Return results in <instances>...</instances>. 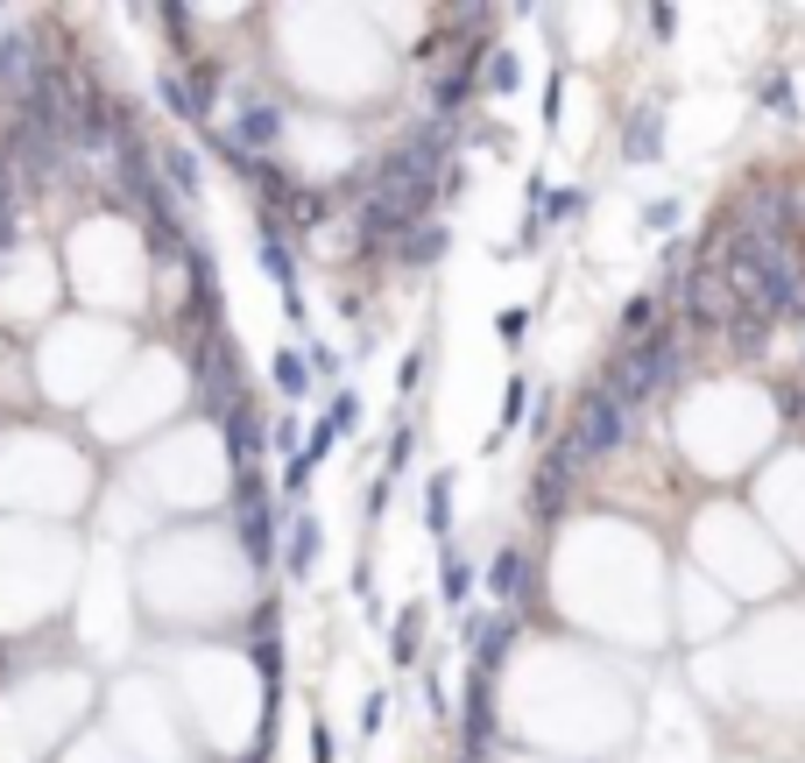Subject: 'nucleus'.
<instances>
[{
  "label": "nucleus",
  "mask_w": 805,
  "mask_h": 763,
  "mask_svg": "<svg viewBox=\"0 0 805 763\" xmlns=\"http://www.w3.org/2000/svg\"><path fill=\"white\" fill-rule=\"evenodd\" d=\"M262 276L283 291V312H291V326H304V297H297V269H291V247L276 241V220H262Z\"/></svg>",
  "instance_id": "39448f33"
},
{
  "label": "nucleus",
  "mask_w": 805,
  "mask_h": 763,
  "mask_svg": "<svg viewBox=\"0 0 805 763\" xmlns=\"http://www.w3.org/2000/svg\"><path fill=\"white\" fill-rule=\"evenodd\" d=\"M495 742V714H488V679L467 685V756H481Z\"/></svg>",
  "instance_id": "1a4fd4ad"
},
{
  "label": "nucleus",
  "mask_w": 805,
  "mask_h": 763,
  "mask_svg": "<svg viewBox=\"0 0 805 763\" xmlns=\"http://www.w3.org/2000/svg\"><path fill=\"white\" fill-rule=\"evenodd\" d=\"M417 643H425V608H402V616H396V643H389L396 664H410V658H417Z\"/></svg>",
  "instance_id": "a211bd4d"
},
{
  "label": "nucleus",
  "mask_w": 805,
  "mask_h": 763,
  "mask_svg": "<svg viewBox=\"0 0 805 763\" xmlns=\"http://www.w3.org/2000/svg\"><path fill=\"white\" fill-rule=\"evenodd\" d=\"M226 452H234L241 467H247V460L262 452V417L247 410V404H234V410H226Z\"/></svg>",
  "instance_id": "6e6552de"
},
{
  "label": "nucleus",
  "mask_w": 805,
  "mask_h": 763,
  "mask_svg": "<svg viewBox=\"0 0 805 763\" xmlns=\"http://www.w3.org/2000/svg\"><path fill=\"white\" fill-rule=\"evenodd\" d=\"M756 100L777 113V121H792L798 113V92H792V71H763V85H756Z\"/></svg>",
  "instance_id": "4468645a"
},
{
  "label": "nucleus",
  "mask_w": 805,
  "mask_h": 763,
  "mask_svg": "<svg viewBox=\"0 0 805 763\" xmlns=\"http://www.w3.org/2000/svg\"><path fill=\"white\" fill-rule=\"evenodd\" d=\"M523 326H530V312H523V304H509V312L495 318V333H502V347H523Z\"/></svg>",
  "instance_id": "a878e982"
},
{
  "label": "nucleus",
  "mask_w": 805,
  "mask_h": 763,
  "mask_svg": "<svg viewBox=\"0 0 805 763\" xmlns=\"http://www.w3.org/2000/svg\"><path fill=\"white\" fill-rule=\"evenodd\" d=\"M572 213H587V191H551V199H544V226H559Z\"/></svg>",
  "instance_id": "393cba45"
},
{
  "label": "nucleus",
  "mask_w": 805,
  "mask_h": 763,
  "mask_svg": "<svg viewBox=\"0 0 805 763\" xmlns=\"http://www.w3.org/2000/svg\"><path fill=\"white\" fill-rule=\"evenodd\" d=\"M312 763H333V735L325 729H312Z\"/></svg>",
  "instance_id": "7c9ffc66"
},
{
  "label": "nucleus",
  "mask_w": 805,
  "mask_h": 763,
  "mask_svg": "<svg viewBox=\"0 0 805 763\" xmlns=\"http://www.w3.org/2000/svg\"><path fill=\"white\" fill-rule=\"evenodd\" d=\"M438 587H446V601H452V608H459V601H467V594H473V566H467V559H459V551H452V545H446V566H438Z\"/></svg>",
  "instance_id": "f3484780"
},
{
  "label": "nucleus",
  "mask_w": 805,
  "mask_h": 763,
  "mask_svg": "<svg viewBox=\"0 0 805 763\" xmlns=\"http://www.w3.org/2000/svg\"><path fill=\"white\" fill-rule=\"evenodd\" d=\"M446 247H452V234H446V220H425V226H417L410 241L396 247V255L410 262V269H425V262H438V255H446Z\"/></svg>",
  "instance_id": "9b49d317"
},
{
  "label": "nucleus",
  "mask_w": 805,
  "mask_h": 763,
  "mask_svg": "<svg viewBox=\"0 0 805 763\" xmlns=\"http://www.w3.org/2000/svg\"><path fill=\"white\" fill-rule=\"evenodd\" d=\"M622 156H629V163H658V156H664V100L629 106V121H622Z\"/></svg>",
  "instance_id": "20e7f679"
},
{
  "label": "nucleus",
  "mask_w": 805,
  "mask_h": 763,
  "mask_svg": "<svg viewBox=\"0 0 805 763\" xmlns=\"http://www.w3.org/2000/svg\"><path fill=\"white\" fill-rule=\"evenodd\" d=\"M679 304H685V326L693 333H727L742 312V297L727 291V276L714 269V262H700L693 276H679Z\"/></svg>",
  "instance_id": "f03ea898"
},
{
  "label": "nucleus",
  "mask_w": 805,
  "mask_h": 763,
  "mask_svg": "<svg viewBox=\"0 0 805 763\" xmlns=\"http://www.w3.org/2000/svg\"><path fill=\"white\" fill-rule=\"evenodd\" d=\"M163 170H170V184H177V191H198V156H191V149H170Z\"/></svg>",
  "instance_id": "5701e85b"
},
{
  "label": "nucleus",
  "mask_w": 805,
  "mask_h": 763,
  "mask_svg": "<svg viewBox=\"0 0 805 763\" xmlns=\"http://www.w3.org/2000/svg\"><path fill=\"white\" fill-rule=\"evenodd\" d=\"M156 92H163V106H170V113H184V121H198V113H191V85L177 79V71H163V79H156Z\"/></svg>",
  "instance_id": "b1692460"
},
{
  "label": "nucleus",
  "mask_w": 805,
  "mask_h": 763,
  "mask_svg": "<svg viewBox=\"0 0 805 763\" xmlns=\"http://www.w3.org/2000/svg\"><path fill=\"white\" fill-rule=\"evenodd\" d=\"M481 79H488V92H516V85H523V64H516V57H509V50H495V57H488V71H481Z\"/></svg>",
  "instance_id": "aec40b11"
},
{
  "label": "nucleus",
  "mask_w": 805,
  "mask_h": 763,
  "mask_svg": "<svg viewBox=\"0 0 805 763\" xmlns=\"http://www.w3.org/2000/svg\"><path fill=\"white\" fill-rule=\"evenodd\" d=\"M523 404H530V382L516 375V382H509V396H502V425H495V446H502V431L523 425Z\"/></svg>",
  "instance_id": "412c9836"
},
{
  "label": "nucleus",
  "mask_w": 805,
  "mask_h": 763,
  "mask_svg": "<svg viewBox=\"0 0 805 763\" xmlns=\"http://www.w3.org/2000/svg\"><path fill=\"white\" fill-rule=\"evenodd\" d=\"M381 714H389V700H381V693H368V708H360V729L375 735V729H381Z\"/></svg>",
  "instance_id": "c85d7f7f"
},
{
  "label": "nucleus",
  "mask_w": 805,
  "mask_h": 763,
  "mask_svg": "<svg viewBox=\"0 0 805 763\" xmlns=\"http://www.w3.org/2000/svg\"><path fill=\"white\" fill-rule=\"evenodd\" d=\"M622 333H629V339H643V333H658V297H650V291L622 304Z\"/></svg>",
  "instance_id": "6ab92c4d"
},
{
  "label": "nucleus",
  "mask_w": 805,
  "mask_h": 763,
  "mask_svg": "<svg viewBox=\"0 0 805 763\" xmlns=\"http://www.w3.org/2000/svg\"><path fill=\"white\" fill-rule=\"evenodd\" d=\"M488 594L495 601H523V551H495V559H488Z\"/></svg>",
  "instance_id": "9d476101"
},
{
  "label": "nucleus",
  "mask_w": 805,
  "mask_h": 763,
  "mask_svg": "<svg viewBox=\"0 0 805 763\" xmlns=\"http://www.w3.org/2000/svg\"><path fill=\"white\" fill-rule=\"evenodd\" d=\"M234 142H241V156H262V149H276V142H283V106L247 100V106H241V121H234Z\"/></svg>",
  "instance_id": "423d86ee"
},
{
  "label": "nucleus",
  "mask_w": 805,
  "mask_h": 763,
  "mask_svg": "<svg viewBox=\"0 0 805 763\" xmlns=\"http://www.w3.org/2000/svg\"><path fill=\"white\" fill-rule=\"evenodd\" d=\"M276 389L291 396V404H297V396H312V360H304V354H276Z\"/></svg>",
  "instance_id": "dca6fc26"
},
{
  "label": "nucleus",
  "mask_w": 805,
  "mask_h": 763,
  "mask_svg": "<svg viewBox=\"0 0 805 763\" xmlns=\"http://www.w3.org/2000/svg\"><path fill=\"white\" fill-rule=\"evenodd\" d=\"M572 474H580V460H572L565 446L537 460V481H530V509H537V517H565V502H572Z\"/></svg>",
  "instance_id": "7ed1b4c3"
},
{
  "label": "nucleus",
  "mask_w": 805,
  "mask_h": 763,
  "mask_svg": "<svg viewBox=\"0 0 805 763\" xmlns=\"http://www.w3.org/2000/svg\"><path fill=\"white\" fill-rule=\"evenodd\" d=\"M727 347H735L742 360H763V354H771V318L735 312V326H727Z\"/></svg>",
  "instance_id": "f8f14e48"
},
{
  "label": "nucleus",
  "mask_w": 805,
  "mask_h": 763,
  "mask_svg": "<svg viewBox=\"0 0 805 763\" xmlns=\"http://www.w3.org/2000/svg\"><path fill=\"white\" fill-rule=\"evenodd\" d=\"M410 446H417V431H410V425H402V431L389 438V481H396V474H402V467H410Z\"/></svg>",
  "instance_id": "cd10ccee"
},
{
  "label": "nucleus",
  "mask_w": 805,
  "mask_h": 763,
  "mask_svg": "<svg viewBox=\"0 0 805 763\" xmlns=\"http://www.w3.org/2000/svg\"><path fill=\"white\" fill-rule=\"evenodd\" d=\"M425 523H431V538L452 530V474H431L425 481Z\"/></svg>",
  "instance_id": "ddd939ff"
},
{
  "label": "nucleus",
  "mask_w": 805,
  "mask_h": 763,
  "mask_svg": "<svg viewBox=\"0 0 805 763\" xmlns=\"http://www.w3.org/2000/svg\"><path fill=\"white\" fill-rule=\"evenodd\" d=\"M333 213V199H325V191H297L291 205H283V226H297V234H312V226Z\"/></svg>",
  "instance_id": "2eb2a0df"
},
{
  "label": "nucleus",
  "mask_w": 805,
  "mask_h": 763,
  "mask_svg": "<svg viewBox=\"0 0 805 763\" xmlns=\"http://www.w3.org/2000/svg\"><path fill=\"white\" fill-rule=\"evenodd\" d=\"M304 360H312L318 375H339V354H333V347H312V354H304Z\"/></svg>",
  "instance_id": "c756f323"
},
{
  "label": "nucleus",
  "mask_w": 805,
  "mask_h": 763,
  "mask_svg": "<svg viewBox=\"0 0 805 763\" xmlns=\"http://www.w3.org/2000/svg\"><path fill=\"white\" fill-rule=\"evenodd\" d=\"M283 566H291V580H304V572L318 566V523L304 517V509L291 517V545H283Z\"/></svg>",
  "instance_id": "0eeeda50"
},
{
  "label": "nucleus",
  "mask_w": 805,
  "mask_h": 763,
  "mask_svg": "<svg viewBox=\"0 0 805 763\" xmlns=\"http://www.w3.org/2000/svg\"><path fill=\"white\" fill-rule=\"evenodd\" d=\"M629 425H636V417H629L615 396L593 382V389H580V404H572L565 452H572L580 467H593V460H608V452H622V446H629Z\"/></svg>",
  "instance_id": "f257e3e1"
},
{
  "label": "nucleus",
  "mask_w": 805,
  "mask_h": 763,
  "mask_svg": "<svg viewBox=\"0 0 805 763\" xmlns=\"http://www.w3.org/2000/svg\"><path fill=\"white\" fill-rule=\"evenodd\" d=\"M325 425H333L339 438H347V431L360 425V396H354V389H339V396H333V410H325Z\"/></svg>",
  "instance_id": "4be33fe9"
},
{
  "label": "nucleus",
  "mask_w": 805,
  "mask_h": 763,
  "mask_svg": "<svg viewBox=\"0 0 805 763\" xmlns=\"http://www.w3.org/2000/svg\"><path fill=\"white\" fill-rule=\"evenodd\" d=\"M643 226H650V234H671V226H679V199H658L643 213Z\"/></svg>",
  "instance_id": "bb28decb"
}]
</instances>
